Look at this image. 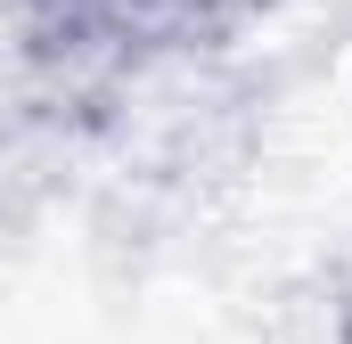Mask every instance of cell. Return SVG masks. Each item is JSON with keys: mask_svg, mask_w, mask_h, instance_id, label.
Wrapping results in <instances>:
<instances>
[{"mask_svg": "<svg viewBox=\"0 0 352 344\" xmlns=\"http://www.w3.org/2000/svg\"><path fill=\"white\" fill-rule=\"evenodd\" d=\"M90 140L82 123H66L50 98L33 83H0V238H25L58 197H66V180H74V164H82Z\"/></svg>", "mask_w": 352, "mask_h": 344, "instance_id": "6da1fadb", "label": "cell"}]
</instances>
